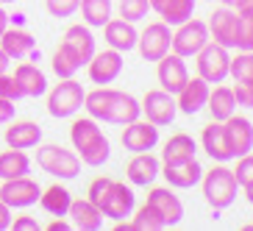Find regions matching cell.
<instances>
[{"label": "cell", "instance_id": "12", "mask_svg": "<svg viewBox=\"0 0 253 231\" xmlns=\"http://www.w3.org/2000/svg\"><path fill=\"white\" fill-rule=\"evenodd\" d=\"M223 134H225V145H228L231 156L239 159L253 150V123L242 114H231L223 123Z\"/></svg>", "mask_w": 253, "mask_h": 231}, {"label": "cell", "instance_id": "34", "mask_svg": "<svg viewBox=\"0 0 253 231\" xmlns=\"http://www.w3.org/2000/svg\"><path fill=\"white\" fill-rule=\"evenodd\" d=\"M234 47L237 50H253V8H237Z\"/></svg>", "mask_w": 253, "mask_h": 231}, {"label": "cell", "instance_id": "40", "mask_svg": "<svg viewBox=\"0 0 253 231\" xmlns=\"http://www.w3.org/2000/svg\"><path fill=\"white\" fill-rule=\"evenodd\" d=\"M0 97H6V100H20V97H25L23 95V87H20V81H17L14 75H8V73H3L0 75Z\"/></svg>", "mask_w": 253, "mask_h": 231}, {"label": "cell", "instance_id": "27", "mask_svg": "<svg viewBox=\"0 0 253 231\" xmlns=\"http://www.w3.org/2000/svg\"><path fill=\"white\" fill-rule=\"evenodd\" d=\"M14 78L20 81V87H23V95H25V97H39V95H45V92H47V75L42 73L37 64H31V61L17 64Z\"/></svg>", "mask_w": 253, "mask_h": 231}, {"label": "cell", "instance_id": "52", "mask_svg": "<svg viewBox=\"0 0 253 231\" xmlns=\"http://www.w3.org/2000/svg\"><path fill=\"white\" fill-rule=\"evenodd\" d=\"M217 3H223V6H234V0H217Z\"/></svg>", "mask_w": 253, "mask_h": 231}, {"label": "cell", "instance_id": "29", "mask_svg": "<svg viewBox=\"0 0 253 231\" xmlns=\"http://www.w3.org/2000/svg\"><path fill=\"white\" fill-rule=\"evenodd\" d=\"M206 109L211 112V120L225 123L231 114H237V97H234V90H231V87H214V90L209 92Z\"/></svg>", "mask_w": 253, "mask_h": 231}, {"label": "cell", "instance_id": "47", "mask_svg": "<svg viewBox=\"0 0 253 231\" xmlns=\"http://www.w3.org/2000/svg\"><path fill=\"white\" fill-rule=\"evenodd\" d=\"M8 28V14H6V8L0 6V37H3V31Z\"/></svg>", "mask_w": 253, "mask_h": 231}, {"label": "cell", "instance_id": "31", "mask_svg": "<svg viewBox=\"0 0 253 231\" xmlns=\"http://www.w3.org/2000/svg\"><path fill=\"white\" fill-rule=\"evenodd\" d=\"M31 173V159L25 150L20 148H8L0 153V181L6 179H20Z\"/></svg>", "mask_w": 253, "mask_h": 231}, {"label": "cell", "instance_id": "9", "mask_svg": "<svg viewBox=\"0 0 253 231\" xmlns=\"http://www.w3.org/2000/svg\"><path fill=\"white\" fill-rule=\"evenodd\" d=\"M139 106H142L145 120H150V123H153V126H159V128L170 126L172 120H175V114H178L175 95H170V92H164V90H148Z\"/></svg>", "mask_w": 253, "mask_h": 231}, {"label": "cell", "instance_id": "28", "mask_svg": "<svg viewBox=\"0 0 253 231\" xmlns=\"http://www.w3.org/2000/svg\"><path fill=\"white\" fill-rule=\"evenodd\" d=\"M198 153V142L192 139L189 134H172L170 139L164 142L162 150V164H175V162H186V159H195Z\"/></svg>", "mask_w": 253, "mask_h": 231}, {"label": "cell", "instance_id": "20", "mask_svg": "<svg viewBox=\"0 0 253 231\" xmlns=\"http://www.w3.org/2000/svg\"><path fill=\"white\" fill-rule=\"evenodd\" d=\"M159 173H162V162H159L150 150L134 153V159L126 164V176L134 186H150L153 181H156Z\"/></svg>", "mask_w": 253, "mask_h": 231}, {"label": "cell", "instance_id": "18", "mask_svg": "<svg viewBox=\"0 0 253 231\" xmlns=\"http://www.w3.org/2000/svg\"><path fill=\"white\" fill-rule=\"evenodd\" d=\"M162 176L167 179V186L192 189L195 184H201L203 167L198 159H186V162H175V164H162Z\"/></svg>", "mask_w": 253, "mask_h": 231}, {"label": "cell", "instance_id": "51", "mask_svg": "<svg viewBox=\"0 0 253 231\" xmlns=\"http://www.w3.org/2000/svg\"><path fill=\"white\" fill-rule=\"evenodd\" d=\"M148 3H150V8H153V11H159V8L164 6V0H148Z\"/></svg>", "mask_w": 253, "mask_h": 231}, {"label": "cell", "instance_id": "50", "mask_svg": "<svg viewBox=\"0 0 253 231\" xmlns=\"http://www.w3.org/2000/svg\"><path fill=\"white\" fill-rule=\"evenodd\" d=\"M237 8H253V0H234Z\"/></svg>", "mask_w": 253, "mask_h": 231}, {"label": "cell", "instance_id": "13", "mask_svg": "<svg viewBox=\"0 0 253 231\" xmlns=\"http://www.w3.org/2000/svg\"><path fill=\"white\" fill-rule=\"evenodd\" d=\"M170 25L167 23H148V28L139 34L136 47H139L145 61H159L164 53H170Z\"/></svg>", "mask_w": 253, "mask_h": 231}, {"label": "cell", "instance_id": "6", "mask_svg": "<svg viewBox=\"0 0 253 231\" xmlns=\"http://www.w3.org/2000/svg\"><path fill=\"white\" fill-rule=\"evenodd\" d=\"M195 64H198V75L209 84H223L228 78V70H231V53L228 47L217 45L209 39L206 45L198 50L195 56Z\"/></svg>", "mask_w": 253, "mask_h": 231}, {"label": "cell", "instance_id": "15", "mask_svg": "<svg viewBox=\"0 0 253 231\" xmlns=\"http://www.w3.org/2000/svg\"><path fill=\"white\" fill-rule=\"evenodd\" d=\"M123 148L131 150V153H145V150H153L159 145V126H153L150 120H134L123 126Z\"/></svg>", "mask_w": 253, "mask_h": 231}, {"label": "cell", "instance_id": "2", "mask_svg": "<svg viewBox=\"0 0 253 231\" xmlns=\"http://www.w3.org/2000/svg\"><path fill=\"white\" fill-rule=\"evenodd\" d=\"M70 142H73L75 153L84 164L89 167H100V164L109 162L112 156V145H109V137L103 134V128L97 126L95 117H78L70 126Z\"/></svg>", "mask_w": 253, "mask_h": 231}, {"label": "cell", "instance_id": "38", "mask_svg": "<svg viewBox=\"0 0 253 231\" xmlns=\"http://www.w3.org/2000/svg\"><path fill=\"white\" fill-rule=\"evenodd\" d=\"M117 11H120L123 20H128V23H139L142 17H148L150 3L148 0H120Z\"/></svg>", "mask_w": 253, "mask_h": 231}, {"label": "cell", "instance_id": "14", "mask_svg": "<svg viewBox=\"0 0 253 231\" xmlns=\"http://www.w3.org/2000/svg\"><path fill=\"white\" fill-rule=\"evenodd\" d=\"M156 78L162 84L164 92L170 95H178V90L189 81V70H186V61L181 59L178 53H164L162 59L156 61Z\"/></svg>", "mask_w": 253, "mask_h": 231}, {"label": "cell", "instance_id": "19", "mask_svg": "<svg viewBox=\"0 0 253 231\" xmlns=\"http://www.w3.org/2000/svg\"><path fill=\"white\" fill-rule=\"evenodd\" d=\"M103 39H106L109 47H114V50H120V53H128V50L136 47L139 31L134 28V23H128L123 17H117V20L112 17V20L103 25Z\"/></svg>", "mask_w": 253, "mask_h": 231}, {"label": "cell", "instance_id": "5", "mask_svg": "<svg viewBox=\"0 0 253 231\" xmlns=\"http://www.w3.org/2000/svg\"><path fill=\"white\" fill-rule=\"evenodd\" d=\"M86 90L75 78H59V84L47 92V114L56 120L73 117V114L81 112Z\"/></svg>", "mask_w": 253, "mask_h": 231}, {"label": "cell", "instance_id": "10", "mask_svg": "<svg viewBox=\"0 0 253 231\" xmlns=\"http://www.w3.org/2000/svg\"><path fill=\"white\" fill-rule=\"evenodd\" d=\"M123 53L114 50V47H106V50L92 56L89 61H86V73H89V81L97 84V87H106V84H114L120 78V73H123Z\"/></svg>", "mask_w": 253, "mask_h": 231}, {"label": "cell", "instance_id": "3", "mask_svg": "<svg viewBox=\"0 0 253 231\" xmlns=\"http://www.w3.org/2000/svg\"><path fill=\"white\" fill-rule=\"evenodd\" d=\"M201 186H203V198L211 209H225L237 201V179H234V170L225 167V162H217L211 170H203V179H201Z\"/></svg>", "mask_w": 253, "mask_h": 231}, {"label": "cell", "instance_id": "41", "mask_svg": "<svg viewBox=\"0 0 253 231\" xmlns=\"http://www.w3.org/2000/svg\"><path fill=\"white\" fill-rule=\"evenodd\" d=\"M234 179H237V184H239V186H245L248 181H253V153H245V156H239L237 170H234Z\"/></svg>", "mask_w": 253, "mask_h": 231}, {"label": "cell", "instance_id": "36", "mask_svg": "<svg viewBox=\"0 0 253 231\" xmlns=\"http://www.w3.org/2000/svg\"><path fill=\"white\" fill-rule=\"evenodd\" d=\"M228 75L237 84H253V50H239L231 59V70Z\"/></svg>", "mask_w": 253, "mask_h": 231}, {"label": "cell", "instance_id": "26", "mask_svg": "<svg viewBox=\"0 0 253 231\" xmlns=\"http://www.w3.org/2000/svg\"><path fill=\"white\" fill-rule=\"evenodd\" d=\"M201 148L206 150L214 162H228V159H234V156H231V150H228V145H225L223 123H217V120H211L209 126H203V131H201Z\"/></svg>", "mask_w": 253, "mask_h": 231}, {"label": "cell", "instance_id": "7", "mask_svg": "<svg viewBox=\"0 0 253 231\" xmlns=\"http://www.w3.org/2000/svg\"><path fill=\"white\" fill-rule=\"evenodd\" d=\"M209 39H211L209 37V25L203 20L189 17L186 23L175 25V34L170 39V50L178 53L181 59H192V56H198V50L206 45Z\"/></svg>", "mask_w": 253, "mask_h": 231}, {"label": "cell", "instance_id": "24", "mask_svg": "<svg viewBox=\"0 0 253 231\" xmlns=\"http://www.w3.org/2000/svg\"><path fill=\"white\" fill-rule=\"evenodd\" d=\"M209 37L211 42L223 47H234V31H237V11H231L228 6L217 8L214 14L209 17Z\"/></svg>", "mask_w": 253, "mask_h": 231}, {"label": "cell", "instance_id": "39", "mask_svg": "<svg viewBox=\"0 0 253 231\" xmlns=\"http://www.w3.org/2000/svg\"><path fill=\"white\" fill-rule=\"evenodd\" d=\"M78 6H81V0H45V8L53 17H59V20L73 17L78 11Z\"/></svg>", "mask_w": 253, "mask_h": 231}, {"label": "cell", "instance_id": "45", "mask_svg": "<svg viewBox=\"0 0 253 231\" xmlns=\"http://www.w3.org/2000/svg\"><path fill=\"white\" fill-rule=\"evenodd\" d=\"M8 226H11V209L0 201V231H6Z\"/></svg>", "mask_w": 253, "mask_h": 231}, {"label": "cell", "instance_id": "49", "mask_svg": "<svg viewBox=\"0 0 253 231\" xmlns=\"http://www.w3.org/2000/svg\"><path fill=\"white\" fill-rule=\"evenodd\" d=\"M242 189H245V198H248V203H253V181H248V184L242 186Z\"/></svg>", "mask_w": 253, "mask_h": 231}, {"label": "cell", "instance_id": "17", "mask_svg": "<svg viewBox=\"0 0 253 231\" xmlns=\"http://www.w3.org/2000/svg\"><path fill=\"white\" fill-rule=\"evenodd\" d=\"M209 92H211V84L203 81L201 75H195L189 81L184 84L175 95V103H178V112L184 114H198L201 109H206V100H209Z\"/></svg>", "mask_w": 253, "mask_h": 231}, {"label": "cell", "instance_id": "48", "mask_svg": "<svg viewBox=\"0 0 253 231\" xmlns=\"http://www.w3.org/2000/svg\"><path fill=\"white\" fill-rule=\"evenodd\" d=\"M8 64H11V59H8V56H6L3 50H0V75L8 73Z\"/></svg>", "mask_w": 253, "mask_h": 231}, {"label": "cell", "instance_id": "42", "mask_svg": "<svg viewBox=\"0 0 253 231\" xmlns=\"http://www.w3.org/2000/svg\"><path fill=\"white\" fill-rule=\"evenodd\" d=\"M234 97H237V106L253 109V84H237L234 87Z\"/></svg>", "mask_w": 253, "mask_h": 231}, {"label": "cell", "instance_id": "35", "mask_svg": "<svg viewBox=\"0 0 253 231\" xmlns=\"http://www.w3.org/2000/svg\"><path fill=\"white\" fill-rule=\"evenodd\" d=\"M134 226H136V231H162V229H167V223H164L162 212H159L153 203H148V201H145L139 209H136Z\"/></svg>", "mask_w": 253, "mask_h": 231}, {"label": "cell", "instance_id": "22", "mask_svg": "<svg viewBox=\"0 0 253 231\" xmlns=\"http://www.w3.org/2000/svg\"><path fill=\"white\" fill-rule=\"evenodd\" d=\"M6 145L8 148H20V150H31L42 142V128L31 120H8L6 123Z\"/></svg>", "mask_w": 253, "mask_h": 231}, {"label": "cell", "instance_id": "32", "mask_svg": "<svg viewBox=\"0 0 253 231\" xmlns=\"http://www.w3.org/2000/svg\"><path fill=\"white\" fill-rule=\"evenodd\" d=\"M81 17L89 28H103L112 20V0H81Z\"/></svg>", "mask_w": 253, "mask_h": 231}, {"label": "cell", "instance_id": "23", "mask_svg": "<svg viewBox=\"0 0 253 231\" xmlns=\"http://www.w3.org/2000/svg\"><path fill=\"white\" fill-rule=\"evenodd\" d=\"M148 203H153L162 212L167 226H178L181 217H184V203H181L178 195H172L170 186H153L148 192Z\"/></svg>", "mask_w": 253, "mask_h": 231}, {"label": "cell", "instance_id": "21", "mask_svg": "<svg viewBox=\"0 0 253 231\" xmlns=\"http://www.w3.org/2000/svg\"><path fill=\"white\" fill-rule=\"evenodd\" d=\"M0 50L6 53L11 61L28 59L31 53L37 50V39H34V34L25 31V28H6L3 37H0Z\"/></svg>", "mask_w": 253, "mask_h": 231}, {"label": "cell", "instance_id": "53", "mask_svg": "<svg viewBox=\"0 0 253 231\" xmlns=\"http://www.w3.org/2000/svg\"><path fill=\"white\" fill-rule=\"evenodd\" d=\"M0 3H17V0H0Z\"/></svg>", "mask_w": 253, "mask_h": 231}, {"label": "cell", "instance_id": "33", "mask_svg": "<svg viewBox=\"0 0 253 231\" xmlns=\"http://www.w3.org/2000/svg\"><path fill=\"white\" fill-rule=\"evenodd\" d=\"M159 14H162V23L175 28V25L186 23L189 17H195V0H164Z\"/></svg>", "mask_w": 253, "mask_h": 231}, {"label": "cell", "instance_id": "30", "mask_svg": "<svg viewBox=\"0 0 253 231\" xmlns=\"http://www.w3.org/2000/svg\"><path fill=\"white\" fill-rule=\"evenodd\" d=\"M39 203H42V209H45L47 215H53V217H67L70 203H73V195H70L67 186L50 184L47 189H42V195H39Z\"/></svg>", "mask_w": 253, "mask_h": 231}, {"label": "cell", "instance_id": "8", "mask_svg": "<svg viewBox=\"0 0 253 231\" xmlns=\"http://www.w3.org/2000/svg\"><path fill=\"white\" fill-rule=\"evenodd\" d=\"M39 195H42V186L28 176L0 181V201L8 209H28L39 201Z\"/></svg>", "mask_w": 253, "mask_h": 231}, {"label": "cell", "instance_id": "44", "mask_svg": "<svg viewBox=\"0 0 253 231\" xmlns=\"http://www.w3.org/2000/svg\"><path fill=\"white\" fill-rule=\"evenodd\" d=\"M14 100H6V97H0V126H6L8 120H14Z\"/></svg>", "mask_w": 253, "mask_h": 231}, {"label": "cell", "instance_id": "11", "mask_svg": "<svg viewBox=\"0 0 253 231\" xmlns=\"http://www.w3.org/2000/svg\"><path fill=\"white\" fill-rule=\"evenodd\" d=\"M100 215L103 217H112V220H126V217L134 215L136 209V195L131 186H126V181H112L106 198L100 201Z\"/></svg>", "mask_w": 253, "mask_h": 231}, {"label": "cell", "instance_id": "37", "mask_svg": "<svg viewBox=\"0 0 253 231\" xmlns=\"http://www.w3.org/2000/svg\"><path fill=\"white\" fill-rule=\"evenodd\" d=\"M50 67H53V73L59 75V78H75V73L81 70V64L70 56L64 47H56V53H53V61H50Z\"/></svg>", "mask_w": 253, "mask_h": 231}, {"label": "cell", "instance_id": "43", "mask_svg": "<svg viewBox=\"0 0 253 231\" xmlns=\"http://www.w3.org/2000/svg\"><path fill=\"white\" fill-rule=\"evenodd\" d=\"M8 229H14V231H39L42 226H39L37 220H34V217L25 215V217H17V220L11 217V226H8Z\"/></svg>", "mask_w": 253, "mask_h": 231}, {"label": "cell", "instance_id": "46", "mask_svg": "<svg viewBox=\"0 0 253 231\" xmlns=\"http://www.w3.org/2000/svg\"><path fill=\"white\" fill-rule=\"evenodd\" d=\"M67 229H73V223L64 220V217H56L53 223H47V231H67Z\"/></svg>", "mask_w": 253, "mask_h": 231}, {"label": "cell", "instance_id": "25", "mask_svg": "<svg viewBox=\"0 0 253 231\" xmlns=\"http://www.w3.org/2000/svg\"><path fill=\"white\" fill-rule=\"evenodd\" d=\"M67 217L73 223V229H81V231H97L103 226V215H100V209L89 198H73Z\"/></svg>", "mask_w": 253, "mask_h": 231}, {"label": "cell", "instance_id": "1", "mask_svg": "<svg viewBox=\"0 0 253 231\" xmlns=\"http://www.w3.org/2000/svg\"><path fill=\"white\" fill-rule=\"evenodd\" d=\"M84 109L89 112V117L112 123V126H128L134 120L142 117V106L134 95H128L114 87H97V90L86 92L84 97Z\"/></svg>", "mask_w": 253, "mask_h": 231}, {"label": "cell", "instance_id": "4", "mask_svg": "<svg viewBox=\"0 0 253 231\" xmlns=\"http://www.w3.org/2000/svg\"><path fill=\"white\" fill-rule=\"evenodd\" d=\"M37 164L47 176L53 179H61V181H70L81 173V159L75 150H67L61 145H37Z\"/></svg>", "mask_w": 253, "mask_h": 231}, {"label": "cell", "instance_id": "16", "mask_svg": "<svg viewBox=\"0 0 253 231\" xmlns=\"http://www.w3.org/2000/svg\"><path fill=\"white\" fill-rule=\"evenodd\" d=\"M64 50L73 56L81 67H86V61L95 56V37H92V31H89V25H70L67 31H64V37H61V42H59Z\"/></svg>", "mask_w": 253, "mask_h": 231}]
</instances>
